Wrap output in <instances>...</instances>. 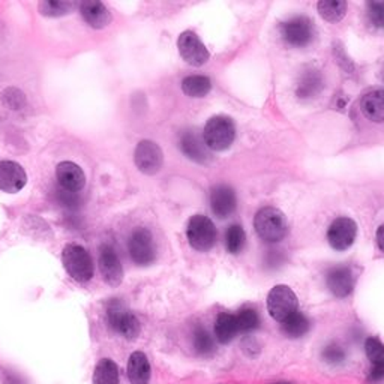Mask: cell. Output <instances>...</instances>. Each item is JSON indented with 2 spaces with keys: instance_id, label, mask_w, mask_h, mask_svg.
<instances>
[{
  "instance_id": "obj_21",
  "label": "cell",
  "mask_w": 384,
  "mask_h": 384,
  "mask_svg": "<svg viewBox=\"0 0 384 384\" xmlns=\"http://www.w3.org/2000/svg\"><path fill=\"white\" fill-rule=\"evenodd\" d=\"M238 318L230 313H221L215 321V337L219 344L227 345L238 337Z\"/></svg>"
},
{
  "instance_id": "obj_14",
  "label": "cell",
  "mask_w": 384,
  "mask_h": 384,
  "mask_svg": "<svg viewBox=\"0 0 384 384\" xmlns=\"http://www.w3.org/2000/svg\"><path fill=\"white\" fill-rule=\"evenodd\" d=\"M28 175L24 168L14 161H0V190L14 194L24 188Z\"/></svg>"
},
{
  "instance_id": "obj_19",
  "label": "cell",
  "mask_w": 384,
  "mask_h": 384,
  "mask_svg": "<svg viewBox=\"0 0 384 384\" xmlns=\"http://www.w3.org/2000/svg\"><path fill=\"white\" fill-rule=\"evenodd\" d=\"M80 14L83 20L93 29H103L111 21L110 11L98 0H88L80 5Z\"/></svg>"
},
{
  "instance_id": "obj_13",
  "label": "cell",
  "mask_w": 384,
  "mask_h": 384,
  "mask_svg": "<svg viewBox=\"0 0 384 384\" xmlns=\"http://www.w3.org/2000/svg\"><path fill=\"white\" fill-rule=\"evenodd\" d=\"M326 282L327 289L333 296L338 297V299H345L354 290L353 270L349 266L332 267L326 275Z\"/></svg>"
},
{
  "instance_id": "obj_22",
  "label": "cell",
  "mask_w": 384,
  "mask_h": 384,
  "mask_svg": "<svg viewBox=\"0 0 384 384\" xmlns=\"http://www.w3.org/2000/svg\"><path fill=\"white\" fill-rule=\"evenodd\" d=\"M363 115L373 122H384V91H371L361 101Z\"/></svg>"
},
{
  "instance_id": "obj_1",
  "label": "cell",
  "mask_w": 384,
  "mask_h": 384,
  "mask_svg": "<svg viewBox=\"0 0 384 384\" xmlns=\"http://www.w3.org/2000/svg\"><path fill=\"white\" fill-rule=\"evenodd\" d=\"M107 323L110 329L116 332L117 335L123 337L128 341H135L139 338L141 326L139 318L131 309L119 299H113L107 305Z\"/></svg>"
},
{
  "instance_id": "obj_25",
  "label": "cell",
  "mask_w": 384,
  "mask_h": 384,
  "mask_svg": "<svg viewBox=\"0 0 384 384\" xmlns=\"http://www.w3.org/2000/svg\"><path fill=\"white\" fill-rule=\"evenodd\" d=\"M317 9L326 21L337 23L345 17L347 4L344 0H321L317 5Z\"/></svg>"
},
{
  "instance_id": "obj_2",
  "label": "cell",
  "mask_w": 384,
  "mask_h": 384,
  "mask_svg": "<svg viewBox=\"0 0 384 384\" xmlns=\"http://www.w3.org/2000/svg\"><path fill=\"white\" fill-rule=\"evenodd\" d=\"M254 227L258 236L269 243L282 240L289 233L286 215L275 207H263L258 210L254 219Z\"/></svg>"
},
{
  "instance_id": "obj_9",
  "label": "cell",
  "mask_w": 384,
  "mask_h": 384,
  "mask_svg": "<svg viewBox=\"0 0 384 384\" xmlns=\"http://www.w3.org/2000/svg\"><path fill=\"white\" fill-rule=\"evenodd\" d=\"M134 159L135 165H137L141 173L152 176L156 175L161 167H163L164 155L156 143L151 140H143L139 143L137 149H135Z\"/></svg>"
},
{
  "instance_id": "obj_5",
  "label": "cell",
  "mask_w": 384,
  "mask_h": 384,
  "mask_svg": "<svg viewBox=\"0 0 384 384\" xmlns=\"http://www.w3.org/2000/svg\"><path fill=\"white\" fill-rule=\"evenodd\" d=\"M297 308H299V301L289 286H275L270 290L267 296V311L278 323H282L293 315Z\"/></svg>"
},
{
  "instance_id": "obj_6",
  "label": "cell",
  "mask_w": 384,
  "mask_h": 384,
  "mask_svg": "<svg viewBox=\"0 0 384 384\" xmlns=\"http://www.w3.org/2000/svg\"><path fill=\"white\" fill-rule=\"evenodd\" d=\"M128 251L137 266H149L156 258V246L152 233L144 227L135 228L128 240Z\"/></svg>"
},
{
  "instance_id": "obj_34",
  "label": "cell",
  "mask_w": 384,
  "mask_h": 384,
  "mask_svg": "<svg viewBox=\"0 0 384 384\" xmlns=\"http://www.w3.org/2000/svg\"><path fill=\"white\" fill-rule=\"evenodd\" d=\"M368 381L369 383H381L384 381V368H376L373 366L368 374Z\"/></svg>"
},
{
  "instance_id": "obj_32",
  "label": "cell",
  "mask_w": 384,
  "mask_h": 384,
  "mask_svg": "<svg viewBox=\"0 0 384 384\" xmlns=\"http://www.w3.org/2000/svg\"><path fill=\"white\" fill-rule=\"evenodd\" d=\"M321 357L329 365H341L345 361V350L339 344H329L325 347V350L321 351Z\"/></svg>"
},
{
  "instance_id": "obj_12",
  "label": "cell",
  "mask_w": 384,
  "mask_h": 384,
  "mask_svg": "<svg viewBox=\"0 0 384 384\" xmlns=\"http://www.w3.org/2000/svg\"><path fill=\"white\" fill-rule=\"evenodd\" d=\"M178 47L182 59L192 66H202L209 60L207 48L200 41V38L191 30L183 32L179 36Z\"/></svg>"
},
{
  "instance_id": "obj_8",
  "label": "cell",
  "mask_w": 384,
  "mask_h": 384,
  "mask_svg": "<svg viewBox=\"0 0 384 384\" xmlns=\"http://www.w3.org/2000/svg\"><path fill=\"white\" fill-rule=\"evenodd\" d=\"M282 38L293 47H305L314 38V23L305 16H297L281 24Z\"/></svg>"
},
{
  "instance_id": "obj_17",
  "label": "cell",
  "mask_w": 384,
  "mask_h": 384,
  "mask_svg": "<svg viewBox=\"0 0 384 384\" xmlns=\"http://www.w3.org/2000/svg\"><path fill=\"white\" fill-rule=\"evenodd\" d=\"M179 146L182 152L187 155L190 159L195 161V163H206L209 153H207V146L204 143V139L197 134V131L190 129L185 131L180 135Z\"/></svg>"
},
{
  "instance_id": "obj_11",
  "label": "cell",
  "mask_w": 384,
  "mask_h": 384,
  "mask_svg": "<svg viewBox=\"0 0 384 384\" xmlns=\"http://www.w3.org/2000/svg\"><path fill=\"white\" fill-rule=\"evenodd\" d=\"M357 234L356 222L350 218H338L330 224L327 231V240L333 250L345 251L354 243Z\"/></svg>"
},
{
  "instance_id": "obj_27",
  "label": "cell",
  "mask_w": 384,
  "mask_h": 384,
  "mask_svg": "<svg viewBox=\"0 0 384 384\" xmlns=\"http://www.w3.org/2000/svg\"><path fill=\"white\" fill-rule=\"evenodd\" d=\"M194 349L198 356H210L215 351V341L204 327H197L194 332Z\"/></svg>"
},
{
  "instance_id": "obj_24",
  "label": "cell",
  "mask_w": 384,
  "mask_h": 384,
  "mask_svg": "<svg viewBox=\"0 0 384 384\" xmlns=\"http://www.w3.org/2000/svg\"><path fill=\"white\" fill-rule=\"evenodd\" d=\"M309 326L311 325H309L308 317L299 311H296L286 321H282L281 330L287 338L297 339V338H302L303 335H306L308 330H309Z\"/></svg>"
},
{
  "instance_id": "obj_20",
  "label": "cell",
  "mask_w": 384,
  "mask_h": 384,
  "mask_svg": "<svg viewBox=\"0 0 384 384\" xmlns=\"http://www.w3.org/2000/svg\"><path fill=\"white\" fill-rule=\"evenodd\" d=\"M323 88H325V80H323V76L320 74V71L306 69L302 74L299 83H297L296 93L301 99H313L321 93Z\"/></svg>"
},
{
  "instance_id": "obj_18",
  "label": "cell",
  "mask_w": 384,
  "mask_h": 384,
  "mask_svg": "<svg viewBox=\"0 0 384 384\" xmlns=\"http://www.w3.org/2000/svg\"><path fill=\"white\" fill-rule=\"evenodd\" d=\"M127 376L131 384H149L152 376L151 362L143 351H134L128 359Z\"/></svg>"
},
{
  "instance_id": "obj_16",
  "label": "cell",
  "mask_w": 384,
  "mask_h": 384,
  "mask_svg": "<svg viewBox=\"0 0 384 384\" xmlns=\"http://www.w3.org/2000/svg\"><path fill=\"white\" fill-rule=\"evenodd\" d=\"M56 178L60 187L68 192H78L86 185L84 171L71 161H64L57 165Z\"/></svg>"
},
{
  "instance_id": "obj_29",
  "label": "cell",
  "mask_w": 384,
  "mask_h": 384,
  "mask_svg": "<svg viewBox=\"0 0 384 384\" xmlns=\"http://www.w3.org/2000/svg\"><path fill=\"white\" fill-rule=\"evenodd\" d=\"M239 332L251 333L260 327V315L252 308H245L236 315Z\"/></svg>"
},
{
  "instance_id": "obj_15",
  "label": "cell",
  "mask_w": 384,
  "mask_h": 384,
  "mask_svg": "<svg viewBox=\"0 0 384 384\" xmlns=\"http://www.w3.org/2000/svg\"><path fill=\"white\" fill-rule=\"evenodd\" d=\"M236 192L228 185H216L210 191V206L218 218H228L236 209Z\"/></svg>"
},
{
  "instance_id": "obj_28",
  "label": "cell",
  "mask_w": 384,
  "mask_h": 384,
  "mask_svg": "<svg viewBox=\"0 0 384 384\" xmlns=\"http://www.w3.org/2000/svg\"><path fill=\"white\" fill-rule=\"evenodd\" d=\"M365 353L369 362L376 368H384V344L376 338L369 337L365 341Z\"/></svg>"
},
{
  "instance_id": "obj_3",
  "label": "cell",
  "mask_w": 384,
  "mask_h": 384,
  "mask_svg": "<svg viewBox=\"0 0 384 384\" xmlns=\"http://www.w3.org/2000/svg\"><path fill=\"white\" fill-rule=\"evenodd\" d=\"M62 262H64L68 275L77 282H89L95 275L93 260L80 245H66L62 251Z\"/></svg>"
},
{
  "instance_id": "obj_7",
  "label": "cell",
  "mask_w": 384,
  "mask_h": 384,
  "mask_svg": "<svg viewBox=\"0 0 384 384\" xmlns=\"http://www.w3.org/2000/svg\"><path fill=\"white\" fill-rule=\"evenodd\" d=\"M187 234L194 250L203 252L212 250L218 236L214 222L203 215H195L190 219Z\"/></svg>"
},
{
  "instance_id": "obj_35",
  "label": "cell",
  "mask_w": 384,
  "mask_h": 384,
  "mask_svg": "<svg viewBox=\"0 0 384 384\" xmlns=\"http://www.w3.org/2000/svg\"><path fill=\"white\" fill-rule=\"evenodd\" d=\"M377 243L380 246V250L384 252V224L377 230Z\"/></svg>"
},
{
  "instance_id": "obj_31",
  "label": "cell",
  "mask_w": 384,
  "mask_h": 384,
  "mask_svg": "<svg viewBox=\"0 0 384 384\" xmlns=\"http://www.w3.org/2000/svg\"><path fill=\"white\" fill-rule=\"evenodd\" d=\"M246 242L245 231L240 226H231L226 234V245L230 254H239Z\"/></svg>"
},
{
  "instance_id": "obj_30",
  "label": "cell",
  "mask_w": 384,
  "mask_h": 384,
  "mask_svg": "<svg viewBox=\"0 0 384 384\" xmlns=\"http://www.w3.org/2000/svg\"><path fill=\"white\" fill-rule=\"evenodd\" d=\"M38 9L45 17H60L69 14V11L74 9V4L59 2V0H45V2L38 5Z\"/></svg>"
},
{
  "instance_id": "obj_4",
  "label": "cell",
  "mask_w": 384,
  "mask_h": 384,
  "mask_svg": "<svg viewBox=\"0 0 384 384\" xmlns=\"http://www.w3.org/2000/svg\"><path fill=\"white\" fill-rule=\"evenodd\" d=\"M203 139L206 146L212 151H227L236 139V127L227 116H214L206 123Z\"/></svg>"
},
{
  "instance_id": "obj_26",
  "label": "cell",
  "mask_w": 384,
  "mask_h": 384,
  "mask_svg": "<svg viewBox=\"0 0 384 384\" xmlns=\"http://www.w3.org/2000/svg\"><path fill=\"white\" fill-rule=\"evenodd\" d=\"M182 89L191 98H202L212 89V81L204 76H191L182 81Z\"/></svg>"
},
{
  "instance_id": "obj_23",
  "label": "cell",
  "mask_w": 384,
  "mask_h": 384,
  "mask_svg": "<svg viewBox=\"0 0 384 384\" xmlns=\"http://www.w3.org/2000/svg\"><path fill=\"white\" fill-rule=\"evenodd\" d=\"M119 383L120 373L117 363L108 357L101 359L93 369L92 384H119Z\"/></svg>"
},
{
  "instance_id": "obj_10",
  "label": "cell",
  "mask_w": 384,
  "mask_h": 384,
  "mask_svg": "<svg viewBox=\"0 0 384 384\" xmlns=\"http://www.w3.org/2000/svg\"><path fill=\"white\" fill-rule=\"evenodd\" d=\"M98 266L101 277L108 284L110 287H117L123 281V267L120 263V258L115 251L113 246L103 245L101 251H99Z\"/></svg>"
},
{
  "instance_id": "obj_33",
  "label": "cell",
  "mask_w": 384,
  "mask_h": 384,
  "mask_svg": "<svg viewBox=\"0 0 384 384\" xmlns=\"http://www.w3.org/2000/svg\"><path fill=\"white\" fill-rule=\"evenodd\" d=\"M368 16L376 28L384 29V2H371L368 5Z\"/></svg>"
},
{
  "instance_id": "obj_36",
  "label": "cell",
  "mask_w": 384,
  "mask_h": 384,
  "mask_svg": "<svg viewBox=\"0 0 384 384\" xmlns=\"http://www.w3.org/2000/svg\"><path fill=\"white\" fill-rule=\"evenodd\" d=\"M277 384H291V383H277Z\"/></svg>"
}]
</instances>
